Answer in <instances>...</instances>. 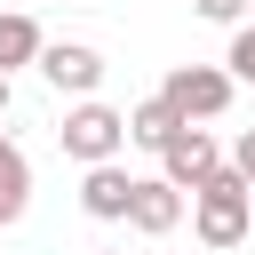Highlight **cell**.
Returning a JSON list of instances; mask_svg holds the SVG:
<instances>
[{"mask_svg":"<svg viewBox=\"0 0 255 255\" xmlns=\"http://www.w3.org/2000/svg\"><path fill=\"white\" fill-rule=\"evenodd\" d=\"M159 96H167L175 120H215V112L231 104V72H223V64H175Z\"/></svg>","mask_w":255,"mask_h":255,"instance_id":"3957f363","label":"cell"},{"mask_svg":"<svg viewBox=\"0 0 255 255\" xmlns=\"http://www.w3.org/2000/svg\"><path fill=\"white\" fill-rule=\"evenodd\" d=\"M215 167H223V143H215V135L199 128V120H183V128H175V135L159 143V175H167L175 191H199V183H207Z\"/></svg>","mask_w":255,"mask_h":255,"instance_id":"277c9868","label":"cell"},{"mask_svg":"<svg viewBox=\"0 0 255 255\" xmlns=\"http://www.w3.org/2000/svg\"><path fill=\"white\" fill-rule=\"evenodd\" d=\"M191 8H199V16H207V24H239V16H247V8H255V0H191Z\"/></svg>","mask_w":255,"mask_h":255,"instance_id":"7c38bea8","label":"cell"},{"mask_svg":"<svg viewBox=\"0 0 255 255\" xmlns=\"http://www.w3.org/2000/svg\"><path fill=\"white\" fill-rule=\"evenodd\" d=\"M40 72H48V88H64V96H96L104 56H96L88 40H48V48H40Z\"/></svg>","mask_w":255,"mask_h":255,"instance_id":"5b68a950","label":"cell"},{"mask_svg":"<svg viewBox=\"0 0 255 255\" xmlns=\"http://www.w3.org/2000/svg\"><path fill=\"white\" fill-rule=\"evenodd\" d=\"M24 199H32V159L0 135V223H16V215H24Z\"/></svg>","mask_w":255,"mask_h":255,"instance_id":"9c48e42d","label":"cell"},{"mask_svg":"<svg viewBox=\"0 0 255 255\" xmlns=\"http://www.w3.org/2000/svg\"><path fill=\"white\" fill-rule=\"evenodd\" d=\"M231 167H239V175H247V183H255V128H247V135H239V143H231Z\"/></svg>","mask_w":255,"mask_h":255,"instance_id":"4fadbf2b","label":"cell"},{"mask_svg":"<svg viewBox=\"0 0 255 255\" xmlns=\"http://www.w3.org/2000/svg\"><path fill=\"white\" fill-rule=\"evenodd\" d=\"M0 112H8V72H0Z\"/></svg>","mask_w":255,"mask_h":255,"instance_id":"5bb4252c","label":"cell"},{"mask_svg":"<svg viewBox=\"0 0 255 255\" xmlns=\"http://www.w3.org/2000/svg\"><path fill=\"white\" fill-rule=\"evenodd\" d=\"M96 255H120V247H96Z\"/></svg>","mask_w":255,"mask_h":255,"instance_id":"9a60e30c","label":"cell"},{"mask_svg":"<svg viewBox=\"0 0 255 255\" xmlns=\"http://www.w3.org/2000/svg\"><path fill=\"white\" fill-rule=\"evenodd\" d=\"M231 80H255V24H231V56H223Z\"/></svg>","mask_w":255,"mask_h":255,"instance_id":"8fae6325","label":"cell"},{"mask_svg":"<svg viewBox=\"0 0 255 255\" xmlns=\"http://www.w3.org/2000/svg\"><path fill=\"white\" fill-rule=\"evenodd\" d=\"M247 215H255V183L223 159V167L191 191V231H199V247H239V239H247Z\"/></svg>","mask_w":255,"mask_h":255,"instance_id":"6da1fadb","label":"cell"},{"mask_svg":"<svg viewBox=\"0 0 255 255\" xmlns=\"http://www.w3.org/2000/svg\"><path fill=\"white\" fill-rule=\"evenodd\" d=\"M56 143H64V159H80V167H96V159H120V143H128V112H112V104L80 96V104L64 112Z\"/></svg>","mask_w":255,"mask_h":255,"instance_id":"7a4b0ae2","label":"cell"},{"mask_svg":"<svg viewBox=\"0 0 255 255\" xmlns=\"http://www.w3.org/2000/svg\"><path fill=\"white\" fill-rule=\"evenodd\" d=\"M40 24L32 16H16V8H0V72H16V64H40Z\"/></svg>","mask_w":255,"mask_h":255,"instance_id":"ba28073f","label":"cell"},{"mask_svg":"<svg viewBox=\"0 0 255 255\" xmlns=\"http://www.w3.org/2000/svg\"><path fill=\"white\" fill-rule=\"evenodd\" d=\"M175 128H183V120L167 112V96H151V104H135V112H128V143H143V151H159Z\"/></svg>","mask_w":255,"mask_h":255,"instance_id":"30bf717a","label":"cell"},{"mask_svg":"<svg viewBox=\"0 0 255 255\" xmlns=\"http://www.w3.org/2000/svg\"><path fill=\"white\" fill-rule=\"evenodd\" d=\"M128 223H135L143 239H167V231L183 223V191H175L167 175H135V199H128Z\"/></svg>","mask_w":255,"mask_h":255,"instance_id":"8992f818","label":"cell"},{"mask_svg":"<svg viewBox=\"0 0 255 255\" xmlns=\"http://www.w3.org/2000/svg\"><path fill=\"white\" fill-rule=\"evenodd\" d=\"M128 199H135V175H128L120 159H96L88 183H80V207H88L96 223H128Z\"/></svg>","mask_w":255,"mask_h":255,"instance_id":"52a82bcc","label":"cell"}]
</instances>
